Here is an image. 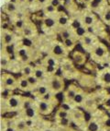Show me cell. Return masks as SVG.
<instances>
[{"instance_id": "1", "label": "cell", "mask_w": 110, "mask_h": 131, "mask_svg": "<svg viewBox=\"0 0 110 131\" xmlns=\"http://www.w3.org/2000/svg\"><path fill=\"white\" fill-rule=\"evenodd\" d=\"M63 89V81L57 77H54L50 80L49 82V90L52 92L58 93Z\"/></svg>"}, {"instance_id": "2", "label": "cell", "mask_w": 110, "mask_h": 131, "mask_svg": "<svg viewBox=\"0 0 110 131\" xmlns=\"http://www.w3.org/2000/svg\"><path fill=\"white\" fill-rule=\"evenodd\" d=\"M21 102H22V98H21V97L16 96V95H12L7 98V105H8V107H9L10 109H12V111H13V110L18 109V108H20Z\"/></svg>"}, {"instance_id": "3", "label": "cell", "mask_w": 110, "mask_h": 131, "mask_svg": "<svg viewBox=\"0 0 110 131\" xmlns=\"http://www.w3.org/2000/svg\"><path fill=\"white\" fill-rule=\"evenodd\" d=\"M52 108H53V104L52 103V102H46L41 100L38 103V110L42 115H48L50 113H52Z\"/></svg>"}, {"instance_id": "4", "label": "cell", "mask_w": 110, "mask_h": 131, "mask_svg": "<svg viewBox=\"0 0 110 131\" xmlns=\"http://www.w3.org/2000/svg\"><path fill=\"white\" fill-rule=\"evenodd\" d=\"M13 128L15 131H29V126L26 119H19L13 123Z\"/></svg>"}, {"instance_id": "5", "label": "cell", "mask_w": 110, "mask_h": 131, "mask_svg": "<svg viewBox=\"0 0 110 131\" xmlns=\"http://www.w3.org/2000/svg\"><path fill=\"white\" fill-rule=\"evenodd\" d=\"M70 116L73 118V121L76 122V123H78L79 125L82 124L83 122L84 121V113H83L82 111L78 110V109H76V110L70 111Z\"/></svg>"}, {"instance_id": "6", "label": "cell", "mask_w": 110, "mask_h": 131, "mask_svg": "<svg viewBox=\"0 0 110 131\" xmlns=\"http://www.w3.org/2000/svg\"><path fill=\"white\" fill-rule=\"evenodd\" d=\"M78 89L75 86H70L67 89L65 92V95H64V98L67 102H73V98L75 97V95L77 94Z\"/></svg>"}, {"instance_id": "7", "label": "cell", "mask_w": 110, "mask_h": 131, "mask_svg": "<svg viewBox=\"0 0 110 131\" xmlns=\"http://www.w3.org/2000/svg\"><path fill=\"white\" fill-rule=\"evenodd\" d=\"M4 84H5V87L7 89H15L18 87V81L14 77H12L11 75H8L4 80Z\"/></svg>"}, {"instance_id": "8", "label": "cell", "mask_w": 110, "mask_h": 131, "mask_svg": "<svg viewBox=\"0 0 110 131\" xmlns=\"http://www.w3.org/2000/svg\"><path fill=\"white\" fill-rule=\"evenodd\" d=\"M22 115H23V117L25 119L31 120L36 116L37 113H36V110L33 107H29V108H27V109L22 110Z\"/></svg>"}, {"instance_id": "9", "label": "cell", "mask_w": 110, "mask_h": 131, "mask_svg": "<svg viewBox=\"0 0 110 131\" xmlns=\"http://www.w3.org/2000/svg\"><path fill=\"white\" fill-rule=\"evenodd\" d=\"M18 87L22 91H28L31 88L27 78H21L18 80Z\"/></svg>"}, {"instance_id": "10", "label": "cell", "mask_w": 110, "mask_h": 131, "mask_svg": "<svg viewBox=\"0 0 110 131\" xmlns=\"http://www.w3.org/2000/svg\"><path fill=\"white\" fill-rule=\"evenodd\" d=\"M84 106L88 110H95L96 108V100L92 98H85L84 101Z\"/></svg>"}, {"instance_id": "11", "label": "cell", "mask_w": 110, "mask_h": 131, "mask_svg": "<svg viewBox=\"0 0 110 131\" xmlns=\"http://www.w3.org/2000/svg\"><path fill=\"white\" fill-rule=\"evenodd\" d=\"M87 131H100V125L96 121H90L86 126Z\"/></svg>"}, {"instance_id": "12", "label": "cell", "mask_w": 110, "mask_h": 131, "mask_svg": "<svg viewBox=\"0 0 110 131\" xmlns=\"http://www.w3.org/2000/svg\"><path fill=\"white\" fill-rule=\"evenodd\" d=\"M33 103L34 102L32 100L28 98H22V102H21V106H20V109L21 110H24V109H27V108H29V107H33Z\"/></svg>"}, {"instance_id": "13", "label": "cell", "mask_w": 110, "mask_h": 131, "mask_svg": "<svg viewBox=\"0 0 110 131\" xmlns=\"http://www.w3.org/2000/svg\"><path fill=\"white\" fill-rule=\"evenodd\" d=\"M84 99H85V97H84V93H83L82 91H78L77 94L73 98V102L74 104H82V103H84Z\"/></svg>"}, {"instance_id": "14", "label": "cell", "mask_w": 110, "mask_h": 131, "mask_svg": "<svg viewBox=\"0 0 110 131\" xmlns=\"http://www.w3.org/2000/svg\"><path fill=\"white\" fill-rule=\"evenodd\" d=\"M49 92V87L44 86V85H41V86H39L37 88V91H36V94L38 96H40L41 98L42 96H44L45 94H47Z\"/></svg>"}, {"instance_id": "15", "label": "cell", "mask_w": 110, "mask_h": 131, "mask_svg": "<svg viewBox=\"0 0 110 131\" xmlns=\"http://www.w3.org/2000/svg\"><path fill=\"white\" fill-rule=\"evenodd\" d=\"M73 59L78 65H82L83 63L84 62L85 60V57L84 56V54L82 53H80V52H76L74 54H73Z\"/></svg>"}, {"instance_id": "16", "label": "cell", "mask_w": 110, "mask_h": 131, "mask_svg": "<svg viewBox=\"0 0 110 131\" xmlns=\"http://www.w3.org/2000/svg\"><path fill=\"white\" fill-rule=\"evenodd\" d=\"M70 115V112L63 109H60L57 112V118L59 119H63V118H68V116Z\"/></svg>"}, {"instance_id": "17", "label": "cell", "mask_w": 110, "mask_h": 131, "mask_svg": "<svg viewBox=\"0 0 110 131\" xmlns=\"http://www.w3.org/2000/svg\"><path fill=\"white\" fill-rule=\"evenodd\" d=\"M52 53L57 56H61L64 54V51H63V49L60 45H55L53 47V49H52Z\"/></svg>"}, {"instance_id": "18", "label": "cell", "mask_w": 110, "mask_h": 131, "mask_svg": "<svg viewBox=\"0 0 110 131\" xmlns=\"http://www.w3.org/2000/svg\"><path fill=\"white\" fill-rule=\"evenodd\" d=\"M94 52H95V54H96L97 57H103L105 53V50L104 49L102 46H97L96 49H95Z\"/></svg>"}, {"instance_id": "19", "label": "cell", "mask_w": 110, "mask_h": 131, "mask_svg": "<svg viewBox=\"0 0 110 131\" xmlns=\"http://www.w3.org/2000/svg\"><path fill=\"white\" fill-rule=\"evenodd\" d=\"M94 17L93 16H90V15H86V16L84 18V24H86V25L90 26L92 24L94 23Z\"/></svg>"}, {"instance_id": "20", "label": "cell", "mask_w": 110, "mask_h": 131, "mask_svg": "<svg viewBox=\"0 0 110 131\" xmlns=\"http://www.w3.org/2000/svg\"><path fill=\"white\" fill-rule=\"evenodd\" d=\"M27 79H28V81L30 87H35L38 84V79H36L34 76H28L27 77Z\"/></svg>"}, {"instance_id": "21", "label": "cell", "mask_w": 110, "mask_h": 131, "mask_svg": "<svg viewBox=\"0 0 110 131\" xmlns=\"http://www.w3.org/2000/svg\"><path fill=\"white\" fill-rule=\"evenodd\" d=\"M44 23L48 28H52V26L55 24V20L53 19H52V18H47V19H45Z\"/></svg>"}, {"instance_id": "22", "label": "cell", "mask_w": 110, "mask_h": 131, "mask_svg": "<svg viewBox=\"0 0 110 131\" xmlns=\"http://www.w3.org/2000/svg\"><path fill=\"white\" fill-rule=\"evenodd\" d=\"M33 73H34V77H35L36 79H38V80L41 79V78L43 77V75H44V72H43L42 69H35Z\"/></svg>"}, {"instance_id": "23", "label": "cell", "mask_w": 110, "mask_h": 131, "mask_svg": "<svg viewBox=\"0 0 110 131\" xmlns=\"http://www.w3.org/2000/svg\"><path fill=\"white\" fill-rule=\"evenodd\" d=\"M46 66H47V68L48 67H52V68H54V67L56 66V61H55L54 58L49 57V58H47V60H46Z\"/></svg>"}, {"instance_id": "24", "label": "cell", "mask_w": 110, "mask_h": 131, "mask_svg": "<svg viewBox=\"0 0 110 131\" xmlns=\"http://www.w3.org/2000/svg\"><path fill=\"white\" fill-rule=\"evenodd\" d=\"M103 80L105 84H110V72H105L103 76Z\"/></svg>"}, {"instance_id": "25", "label": "cell", "mask_w": 110, "mask_h": 131, "mask_svg": "<svg viewBox=\"0 0 110 131\" xmlns=\"http://www.w3.org/2000/svg\"><path fill=\"white\" fill-rule=\"evenodd\" d=\"M12 35L11 34H8V33H7V34H5V36H4V42L5 43H7V45H9L10 42H12Z\"/></svg>"}, {"instance_id": "26", "label": "cell", "mask_w": 110, "mask_h": 131, "mask_svg": "<svg viewBox=\"0 0 110 131\" xmlns=\"http://www.w3.org/2000/svg\"><path fill=\"white\" fill-rule=\"evenodd\" d=\"M23 73H24V75H26L27 77H28V76H31V73H32V69H31L30 67L27 66V67H25V68H24Z\"/></svg>"}, {"instance_id": "27", "label": "cell", "mask_w": 110, "mask_h": 131, "mask_svg": "<svg viewBox=\"0 0 110 131\" xmlns=\"http://www.w3.org/2000/svg\"><path fill=\"white\" fill-rule=\"evenodd\" d=\"M93 43V40H92V38L89 37V36H84V45H91Z\"/></svg>"}, {"instance_id": "28", "label": "cell", "mask_w": 110, "mask_h": 131, "mask_svg": "<svg viewBox=\"0 0 110 131\" xmlns=\"http://www.w3.org/2000/svg\"><path fill=\"white\" fill-rule=\"evenodd\" d=\"M7 8L9 12H13V11H15V10H16V6H15L14 3L10 2V3H8V4H7Z\"/></svg>"}, {"instance_id": "29", "label": "cell", "mask_w": 110, "mask_h": 131, "mask_svg": "<svg viewBox=\"0 0 110 131\" xmlns=\"http://www.w3.org/2000/svg\"><path fill=\"white\" fill-rule=\"evenodd\" d=\"M76 33H77L78 36H84V33H85V30L82 27H79V28L76 29Z\"/></svg>"}, {"instance_id": "30", "label": "cell", "mask_w": 110, "mask_h": 131, "mask_svg": "<svg viewBox=\"0 0 110 131\" xmlns=\"http://www.w3.org/2000/svg\"><path fill=\"white\" fill-rule=\"evenodd\" d=\"M64 45H65L66 47H72L73 45V42L72 39H66L65 41H64Z\"/></svg>"}, {"instance_id": "31", "label": "cell", "mask_w": 110, "mask_h": 131, "mask_svg": "<svg viewBox=\"0 0 110 131\" xmlns=\"http://www.w3.org/2000/svg\"><path fill=\"white\" fill-rule=\"evenodd\" d=\"M101 2H102V0H92L91 7H97Z\"/></svg>"}, {"instance_id": "32", "label": "cell", "mask_w": 110, "mask_h": 131, "mask_svg": "<svg viewBox=\"0 0 110 131\" xmlns=\"http://www.w3.org/2000/svg\"><path fill=\"white\" fill-rule=\"evenodd\" d=\"M60 124L62 126H67L69 124V119L68 118H63V119H60Z\"/></svg>"}, {"instance_id": "33", "label": "cell", "mask_w": 110, "mask_h": 131, "mask_svg": "<svg viewBox=\"0 0 110 131\" xmlns=\"http://www.w3.org/2000/svg\"><path fill=\"white\" fill-rule=\"evenodd\" d=\"M59 23L61 24V25H65L67 23V18L65 17H61L60 19H59Z\"/></svg>"}, {"instance_id": "34", "label": "cell", "mask_w": 110, "mask_h": 131, "mask_svg": "<svg viewBox=\"0 0 110 131\" xmlns=\"http://www.w3.org/2000/svg\"><path fill=\"white\" fill-rule=\"evenodd\" d=\"M61 37L64 38V39H69L70 38V33L67 31V30H63L62 32H61Z\"/></svg>"}, {"instance_id": "35", "label": "cell", "mask_w": 110, "mask_h": 131, "mask_svg": "<svg viewBox=\"0 0 110 131\" xmlns=\"http://www.w3.org/2000/svg\"><path fill=\"white\" fill-rule=\"evenodd\" d=\"M19 56H20L21 58L23 57V56H27V51L25 49H20L19 51Z\"/></svg>"}, {"instance_id": "36", "label": "cell", "mask_w": 110, "mask_h": 131, "mask_svg": "<svg viewBox=\"0 0 110 131\" xmlns=\"http://www.w3.org/2000/svg\"><path fill=\"white\" fill-rule=\"evenodd\" d=\"M59 4H60V0H52V2H51V5L54 7H58Z\"/></svg>"}, {"instance_id": "37", "label": "cell", "mask_w": 110, "mask_h": 131, "mask_svg": "<svg viewBox=\"0 0 110 131\" xmlns=\"http://www.w3.org/2000/svg\"><path fill=\"white\" fill-rule=\"evenodd\" d=\"M24 34L26 36H29L31 34V30L28 28H25L24 29Z\"/></svg>"}, {"instance_id": "38", "label": "cell", "mask_w": 110, "mask_h": 131, "mask_svg": "<svg viewBox=\"0 0 110 131\" xmlns=\"http://www.w3.org/2000/svg\"><path fill=\"white\" fill-rule=\"evenodd\" d=\"M105 21H110V10L109 11H106L105 12Z\"/></svg>"}, {"instance_id": "39", "label": "cell", "mask_w": 110, "mask_h": 131, "mask_svg": "<svg viewBox=\"0 0 110 131\" xmlns=\"http://www.w3.org/2000/svg\"><path fill=\"white\" fill-rule=\"evenodd\" d=\"M7 65V61L6 58H1V66L2 67H6Z\"/></svg>"}, {"instance_id": "40", "label": "cell", "mask_w": 110, "mask_h": 131, "mask_svg": "<svg viewBox=\"0 0 110 131\" xmlns=\"http://www.w3.org/2000/svg\"><path fill=\"white\" fill-rule=\"evenodd\" d=\"M17 27H19V28H22V26H23V22H22V20H18L16 23Z\"/></svg>"}, {"instance_id": "41", "label": "cell", "mask_w": 110, "mask_h": 131, "mask_svg": "<svg viewBox=\"0 0 110 131\" xmlns=\"http://www.w3.org/2000/svg\"><path fill=\"white\" fill-rule=\"evenodd\" d=\"M54 9H55V7H52V5H51V6H49V7H47V10H48V11H49V12H52V11H53Z\"/></svg>"}, {"instance_id": "42", "label": "cell", "mask_w": 110, "mask_h": 131, "mask_svg": "<svg viewBox=\"0 0 110 131\" xmlns=\"http://www.w3.org/2000/svg\"><path fill=\"white\" fill-rule=\"evenodd\" d=\"M24 42H25V45H28V46H29V45H30V42H29L28 40H25V41H24Z\"/></svg>"}, {"instance_id": "43", "label": "cell", "mask_w": 110, "mask_h": 131, "mask_svg": "<svg viewBox=\"0 0 110 131\" xmlns=\"http://www.w3.org/2000/svg\"><path fill=\"white\" fill-rule=\"evenodd\" d=\"M45 1H46V0H39V2L40 3H44Z\"/></svg>"}, {"instance_id": "44", "label": "cell", "mask_w": 110, "mask_h": 131, "mask_svg": "<svg viewBox=\"0 0 110 131\" xmlns=\"http://www.w3.org/2000/svg\"><path fill=\"white\" fill-rule=\"evenodd\" d=\"M18 1H19V2H24V1H26V0H18Z\"/></svg>"}, {"instance_id": "45", "label": "cell", "mask_w": 110, "mask_h": 131, "mask_svg": "<svg viewBox=\"0 0 110 131\" xmlns=\"http://www.w3.org/2000/svg\"><path fill=\"white\" fill-rule=\"evenodd\" d=\"M28 2H32L33 0H28Z\"/></svg>"}, {"instance_id": "46", "label": "cell", "mask_w": 110, "mask_h": 131, "mask_svg": "<svg viewBox=\"0 0 110 131\" xmlns=\"http://www.w3.org/2000/svg\"><path fill=\"white\" fill-rule=\"evenodd\" d=\"M106 131H110V127H109V128H107V129H106Z\"/></svg>"}, {"instance_id": "47", "label": "cell", "mask_w": 110, "mask_h": 131, "mask_svg": "<svg viewBox=\"0 0 110 131\" xmlns=\"http://www.w3.org/2000/svg\"><path fill=\"white\" fill-rule=\"evenodd\" d=\"M45 131H52L51 129H47V130H45Z\"/></svg>"}, {"instance_id": "48", "label": "cell", "mask_w": 110, "mask_h": 131, "mask_svg": "<svg viewBox=\"0 0 110 131\" xmlns=\"http://www.w3.org/2000/svg\"><path fill=\"white\" fill-rule=\"evenodd\" d=\"M85 1H88V0H85Z\"/></svg>"}]
</instances>
